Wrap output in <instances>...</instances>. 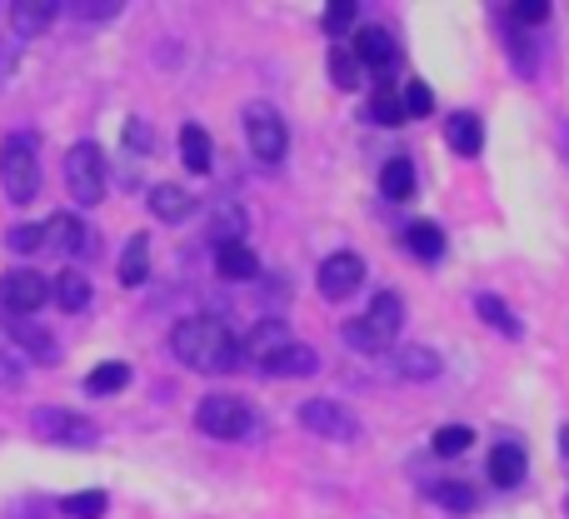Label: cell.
Returning <instances> with one entry per match:
<instances>
[{
	"instance_id": "obj_1",
	"label": "cell",
	"mask_w": 569,
	"mask_h": 519,
	"mask_svg": "<svg viewBox=\"0 0 569 519\" xmlns=\"http://www.w3.org/2000/svg\"><path fill=\"white\" fill-rule=\"evenodd\" d=\"M170 350H176L180 365H190V370H200V375H230L246 360L236 330H230L226 320H216V315H190V320H180L176 330H170Z\"/></svg>"
},
{
	"instance_id": "obj_2",
	"label": "cell",
	"mask_w": 569,
	"mask_h": 519,
	"mask_svg": "<svg viewBox=\"0 0 569 519\" xmlns=\"http://www.w3.org/2000/svg\"><path fill=\"white\" fill-rule=\"evenodd\" d=\"M196 425L210 440H256L260 435V415L240 395H220V390L196 405Z\"/></svg>"
},
{
	"instance_id": "obj_3",
	"label": "cell",
	"mask_w": 569,
	"mask_h": 519,
	"mask_svg": "<svg viewBox=\"0 0 569 519\" xmlns=\"http://www.w3.org/2000/svg\"><path fill=\"white\" fill-rule=\"evenodd\" d=\"M0 186H6V196L16 200V206H30L40 190V160H36V146H30V136H10L6 146H0Z\"/></svg>"
},
{
	"instance_id": "obj_4",
	"label": "cell",
	"mask_w": 569,
	"mask_h": 519,
	"mask_svg": "<svg viewBox=\"0 0 569 519\" xmlns=\"http://www.w3.org/2000/svg\"><path fill=\"white\" fill-rule=\"evenodd\" d=\"M66 190L76 206H100L106 200V156H100V146L80 140V146L66 150Z\"/></svg>"
},
{
	"instance_id": "obj_5",
	"label": "cell",
	"mask_w": 569,
	"mask_h": 519,
	"mask_svg": "<svg viewBox=\"0 0 569 519\" xmlns=\"http://www.w3.org/2000/svg\"><path fill=\"white\" fill-rule=\"evenodd\" d=\"M246 140H250V156H256V160L280 166L284 150H290V130H284L280 110L266 106V100H250V106H246Z\"/></svg>"
},
{
	"instance_id": "obj_6",
	"label": "cell",
	"mask_w": 569,
	"mask_h": 519,
	"mask_svg": "<svg viewBox=\"0 0 569 519\" xmlns=\"http://www.w3.org/2000/svg\"><path fill=\"white\" fill-rule=\"evenodd\" d=\"M46 300H50V280L40 270L0 275V310H6L10 320H30V315H36Z\"/></svg>"
},
{
	"instance_id": "obj_7",
	"label": "cell",
	"mask_w": 569,
	"mask_h": 519,
	"mask_svg": "<svg viewBox=\"0 0 569 519\" xmlns=\"http://www.w3.org/2000/svg\"><path fill=\"white\" fill-rule=\"evenodd\" d=\"M30 430L50 445H96L100 440L96 425L80 420L76 410H56V405H40V410L30 415Z\"/></svg>"
},
{
	"instance_id": "obj_8",
	"label": "cell",
	"mask_w": 569,
	"mask_h": 519,
	"mask_svg": "<svg viewBox=\"0 0 569 519\" xmlns=\"http://www.w3.org/2000/svg\"><path fill=\"white\" fill-rule=\"evenodd\" d=\"M295 420H300V430L320 435V440H355V435H360L355 415L345 410L340 400H305L300 410H295Z\"/></svg>"
},
{
	"instance_id": "obj_9",
	"label": "cell",
	"mask_w": 569,
	"mask_h": 519,
	"mask_svg": "<svg viewBox=\"0 0 569 519\" xmlns=\"http://www.w3.org/2000/svg\"><path fill=\"white\" fill-rule=\"evenodd\" d=\"M365 280V260L355 256V250H335L330 260H320V275H315V285H320L325 300H345V295H355Z\"/></svg>"
},
{
	"instance_id": "obj_10",
	"label": "cell",
	"mask_w": 569,
	"mask_h": 519,
	"mask_svg": "<svg viewBox=\"0 0 569 519\" xmlns=\"http://www.w3.org/2000/svg\"><path fill=\"white\" fill-rule=\"evenodd\" d=\"M290 345H295V330H290V325H284V320H260L256 330L240 340V355H250L256 365H270L280 350H290Z\"/></svg>"
},
{
	"instance_id": "obj_11",
	"label": "cell",
	"mask_w": 569,
	"mask_h": 519,
	"mask_svg": "<svg viewBox=\"0 0 569 519\" xmlns=\"http://www.w3.org/2000/svg\"><path fill=\"white\" fill-rule=\"evenodd\" d=\"M360 66H370V70H395V60H400V50H395V40H390V30H380V26H365L360 36H355V50H350Z\"/></svg>"
},
{
	"instance_id": "obj_12",
	"label": "cell",
	"mask_w": 569,
	"mask_h": 519,
	"mask_svg": "<svg viewBox=\"0 0 569 519\" xmlns=\"http://www.w3.org/2000/svg\"><path fill=\"white\" fill-rule=\"evenodd\" d=\"M395 375L410 385H430L440 380V355L430 345H405V350H395Z\"/></svg>"
},
{
	"instance_id": "obj_13",
	"label": "cell",
	"mask_w": 569,
	"mask_h": 519,
	"mask_svg": "<svg viewBox=\"0 0 569 519\" xmlns=\"http://www.w3.org/2000/svg\"><path fill=\"white\" fill-rule=\"evenodd\" d=\"M445 140H450V150L455 156H480V146H485V126H480V116H470V110H455L450 120H445Z\"/></svg>"
},
{
	"instance_id": "obj_14",
	"label": "cell",
	"mask_w": 569,
	"mask_h": 519,
	"mask_svg": "<svg viewBox=\"0 0 569 519\" xmlns=\"http://www.w3.org/2000/svg\"><path fill=\"white\" fill-rule=\"evenodd\" d=\"M196 210V196L186 186H156L150 190V216L166 220V226H180V220Z\"/></svg>"
},
{
	"instance_id": "obj_15",
	"label": "cell",
	"mask_w": 569,
	"mask_h": 519,
	"mask_svg": "<svg viewBox=\"0 0 569 519\" xmlns=\"http://www.w3.org/2000/svg\"><path fill=\"white\" fill-rule=\"evenodd\" d=\"M525 450L520 445H495L490 450V480L500 485V490H515V485H525Z\"/></svg>"
},
{
	"instance_id": "obj_16",
	"label": "cell",
	"mask_w": 569,
	"mask_h": 519,
	"mask_svg": "<svg viewBox=\"0 0 569 519\" xmlns=\"http://www.w3.org/2000/svg\"><path fill=\"white\" fill-rule=\"evenodd\" d=\"M10 335H16V345L26 355H36L40 365H56L60 360V345H56V335L50 330H40V325H30V320H10Z\"/></svg>"
},
{
	"instance_id": "obj_17",
	"label": "cell",
	"mask_w": 569,
	"mask_h": 519,
	"mask_svg": "<svg viewBox=\"0 0 569 519\" xmlns=\"http://www.w3.org/2000/svg\"><path fill=\"white\" fill-rule=\"evenodd\" d=\"M40 240H46V246H56L60 256H76V250L86 246V226H80L76 216H50L46 226H40Z\"/></svg>"
},
{
	"instance_id": "obj_18",
	"label": "cell",
	"mask_w": 569,
	"mask_h": 519,
	"mask_svg": "<svg viewBox=\"0 0 569 519\" xmlns=\"http://www.w3.org/2000/svg\"><path fill=\"white\" fill-rule=\"evenodd\" d=\"M50 300H56L60 310H70V315L86 310L90 305V280L80 270H60L56 280H50Z\"/></svg>"
},
{
	"instance_id": "obj_19",
	"label": "cell",
	"mask_w": 569,
	"mask_h": 519,
	"mask_svg": "<svg viewBox=\"0 0 569 519\" xmlns=\"http://www.w3.org/2000/svg\"><path fill=\"white\" fill-rule=\"evenodd\" d=\"M216 275L220 280H256L260 275V260L250 246H220L216 250Z\"/></svg>"
},
{
	"instance_id": "obj_20",
	"label": "cell",
	"mask_w": 569,
	"mask_h": 519,
	"mask_svg": "<svg viewBox=\"0 0 569 519\" xmlns=\"http://www.w3.org/2000/svg\"><path fill=\"white\" fill-rule=\"evenodd\" d=\"M180 160H186L190 176H206V170H210V136H206V126H180Z\"/></svg>"
},
{
	"instance_id": "obj_21",
	"label": "cell",
	"mask_w": 569,
	"mask_h": 519,
	"mask_svg": "<svg viewBox=\"0 0 569 519\" xmlns=\"http://www.w3.org/2000/svg\"><path fill=\"white\" fill-rule=\"evenodd\" d=\"M475 315H480L490 330H500V335H510V340H520V320L510 315V305H505L500 295H490V290L475 295Z\"/></svg>"
},
{
	"instance_id": "obj_22",
	"label": "cell",
	"mask_w": 569,
	"mask_h": 519,
	"mask_svg": "<svg viewBox=\"0 0 569 519\" xmlns=\"http://www.w3.org/2000/svg\"><path fill=\"white\" fill-rule=\"evenodd\" d=\"M405 246H410L420 260L435 265V260H445V230L435 226V220H415V226L405 230Z\"/></svg>"
},
{
	"instance_id": "obj_23",
	"label": "cell",
	"mask_w": 569,
	"mask_h": 519,
	"mask_svg": "<svg viewBox=\"0 0 569 519\" xmlns=\"http://www.w3.org/2000/svg\"><path fill=\"white\" fill-rule=\"evenodd\" d=\"M365 320H370L380 335H390V340H395V335H400V325H405L400 295H395V290H380V295L370 300V315H365Z\"/></svg>"
},
{
	"instance_id": "obj_24",
	"label": "cell",
	"mask_w": 569,
	"mask_h": 519,
	"mask_svg": "<svg viewBox=\"0 0 569 519\" xmlns=\"http://www.w3.org/2000/svg\"><path fill=\"white\" fill-rule=\"evenodd\" d=\"M340 340L350 345V350H360V355H385V350L395 345L390 335H380L370 320H345V325H340Z\"/></svg>"
},
{
	"instance_id": "obj_25",
	"label": "cell",
	"mask_w": 569,
	"mask_h": 519,
	"mask_svg": "<svg viewBox=\"0 0 569 519\" xmlns=\"http://www.w3.org/2000/svg\"><path fill=\"white\" fill-rule=\"evenodd\" d=\"M146 275H150V240L146 236H130L126 240V256H120V285H130V290H136Z\"/></svg>"
},
{
	"instance_id": "obj_26",
	"label": "cell",
	"mask_w": 569,
	"mask_h": 519,
	"mask_svg": "<svg viewBox=\"0 0 569 519\" xmlns=\"http://www.w3.org/2000/svg\"><path fill=\"white\" fill-rule=\"evenodd\" d=\"M315 365H320V355H315L310 345H300V340H295L290 350H280L276 360H270V365H260V370H266V375H315Z\"/></svg>"
},
{
	"instance_id": "obj_27",
	"label": "cell",
	"mask_w": 569,
	"mask_h": 519,
	"mask_svg": "<svg viewBox=\"0 0 569 519\" xmlns=\"http://www.w3.org/2000/svg\"><path fill=\"white\" fill-rule=\"evenodd\" d=\"M380 190L390 200H410L415 196V166L405 156H395V160H385V170H380Z\"/></svg>"
},
{
	"instance_id": "obj_28",
	"label": "cell",
	"mask_w": 569,
	"mask_h": 519,
	"mask_svg": "<svg viewBox=\"0 0 569 519\" xmlns=\"http://www.w3.org/2000/svg\"><path fill=\"white\" fill-rule=\"evenodd\" d=\"M126 385H130V365L126 360H106V365H96V370H90L86 390L90 395H120Z\"/></svg>"
},
{
	"instance_id": "obj_29",
	"label": "cell",
	"mask_w": 569,
	"mask_h": 519,
	"mask_svg": "<svg viewBox=\"0 0 569 519\" xmlns=\"http://www.w3.org/2000/svg\"><path fill=\"white\" fill-rule=\"evenodd\" d=\"M470 445H475V430H470V425H445V430H435L430 450L440 455V460H460Z\"/></svg>"
},
{
	"instance_id": "obj_30",
	"label": "cell",
	"mask_w": 569,
	"mask_h": 519,
	"mask_svg": "<svg viewBox=\"0 0 569 519\" xmlns=\"http://www.w3.org/2000/svg\"><path fill=\"white\" fill-rule=\"evenodd\" d=\"M10 20H16L20 36H40V30L56 20V6H36V0H20V6H10Z\"/></svg>"
},
{
	"instance_id": "obj_31",
	"label": "cell",
	"mask_w": 569,
	"mask_h": 519,
	"mask_svg": "<svg viewBox=\"0 0 569 519\" xmlns=\"http://www.w3.org/2000/svg\"><path fill=\"white\" fill-rule=\"evenodd\" d=\"M370 116L380 120V126H400L405 120V106H400V90H390L380 80V86H375V96H370Z\"/></svg>"
},
{
	"instance_id": "obj_32",
	"label": "cell",
	"mask_w": 569,
	"mask_h": 519,
	"mask_svg": "<svg viewBox=\"0 0 569 519\" xmlns=\"http://www.w3.org/2000/svg\"><path fill=\"white\" fill-rule=\"evenodd\" d=\"M430 495H435V505H445V510H455V515H470L475 510V490H470V485L445 480V485H430Z\"/></svg>"
},
{
	"instance_id": "obj_33",
	"label": "cell",
	"mask_w": 569,
	"mask_h": 519,
	"mask_svg": "<svg viewBox=\"0 0 569 519\" xmlns=\"http://www.w3.org/2000/svg\"><path fill=\"white\" fill-rule=\"evenodd\" d=\"M210 236H216V246H240V236H246V216H240L236 206L216 210V226H210Z\"/></svg>"
},
{
	"instance_id": "obj_34",
	"label": "cell",
	"mask_w": 569,
	"mask_h": 519,
	"mask_svg": "<svg viewBox=\"0 0 569 519\" xmlns=\"http://www.w3.org/2000/svg\"><path fill=\"white\" fill-rule=\"evenodd\" d=\"M60 510H66L70 519H100V515H106V495H100V490H80V495H70V500H60Z\"/></svg>"
},
{
	"instance_id": "obj_35",
	"label": "cell",
	"mask_w": 569,
	"mask_h": 519,
	"mask_svg": "<svg viewBox=\"0 0 569 519\" xmlns=\"http://www.w3.org/2000/svg\"><path fill=\"white\" fill-rule=\"evenodd\" d=\"M330 86H340V90L360 86V60L350 50H330Z\"/></svg>"
},
{
	"instance_id": "obj_36",
	"label": "cell",
	"mask_w": 569,
	"mask_h": 519,
	"mask_svg": "<svg viewBox=\"0 0 569 519\" xmlns=\"http://www.w3.org/2000/svg\"><path fill=\"white\" fill-rule=\"evenodd\" d=\"M400 106H405V120H410V116H430V110H435V90L425 86V80H410V86L400 90Z\"/></svg>"
},
{
	"instance_id": "obj_37",
	"label": "cell",
	"mask_w": 569,
	"mask_h": 519,
	"mask_svg": "<svg viewBox=\"0 0 569 519\" xmlns=\"http://www.w3.org/2000/svg\"><path fill=\"white\" fill-rule=\"evenodd\" d=\"M355 16H360V10H355V0H335V6H325V20H320V26L330 30V36H345V30L355 26Z\"/></svg>"
},
{
	"instance_id": "obj_38",
	"label": "cell",
	"mask_w": 569,
	"mask_h": 519,
	"mask_svg": "<svg viewBox=\"0 0 569 519\" xmlns=\"http://www.w3.org/2000/svg\"><path fill=\"white\" fill-rule=\"evenodd\" d=\"M510 16L520 20V26H545V20H550V6H545V0H520V6H510Z\"/></svg>"
},
{
	"instance_id": "obj_39",
	"label": "cell",
	"mask_w": 569,
	"mask_h": 519,
	"mask_svg": "<svg viewBox=\"0 0 569 519\" xmlns=\"http://www.w3.org/2000/svg\"><path fill=\"white\" fill-rule=\"evenodd\" d=\"M6 246L16 250V256H26V250H36V246H46V240H40V226H16L6 236Z\"/></svg>"
},
{
	"instance_id": "obj_40",
	"label": "cell",
	"mask_w": 569,
	"mask_h": 519,
	"mask_svg": "<svg viewBox=\"0 0 569 519\" xmlns=\"http://www.w3.org/2000/svg\"><path fill=\"white\" fill-rule=\"evenodd\" d=\"M126 146L140 150V156L150 150V126H146V120H130V126H126Z\"/></svg>"
},
{
	"instance_id": "obj_41",
	"label": "cell",
	"mask_w": 569,
	"mask_h": 519,
	"mask_svg": "<svg viewBox=\"0 0 569 519\" xmlns=\"http://www.w3.org/2000/svg\"><path fill=\"white\" fill-rule=\"evenodd\" d=\"M76 16H90V20H110V16H120V6L110 0V6H76Z\"/></svg>"
},
{
	"instance_id": "obj_42",
	"label": "cell",
	"mask_w": 569,
	"mask_h": 519,
	"mask_svg": "<svg viewBox=\"0 0 569 519\" xmlns=\"http://www.w3.org/2000/svg\"><path fill=\"white\" fill-rule=\"evenodd\" d=\"M0 385H20V365L10 355H0Z\"/></svg>"
},
{
	"instance_id": "obj_43",
	"label": "cell",
	"mask_w": 569,
	"mask_h": 519,
	"mask_svg": "<svg viewBox=\"0 0 569 519\" xmlns=\"http://www.w3.org/2000/svg\"><path fill=\"white\" fill-rule=\"evenodd\" d=\"M560 455H565V460H569V425H565V430H560Z\"/></svg>"
},
{
	"instance_id": "obj_44",
	"label": "cell",
	"mask_w": 569,
	"mask_h": 519,
	"mask_svg": "<svg viewBox=\"0 0 569 519\" xmlns=\"http://www.w3.org/2000/svg\"><path fill=\"white\" fill-rule=\"evenodd\" d=\"M560 136H565V150H569V126H565V130H560Z\"/></svg>"
}]
</instances>
